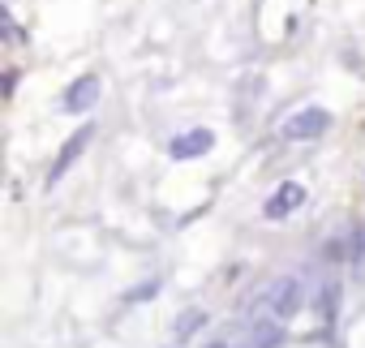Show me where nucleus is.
Listing matches in <instances>:
<instances>
[{"label":"nucleus","instance_id":"nucleus-1","mask_svg":"<svg viewBox=\"0 0 365 348\" xmlns=\"http://www.w3.org/2000/svg\"><path fill=\"white\" fill-rule=\"evenodd\" d=\"M202 146H211V133H190V138H176L172 155H198Z\"/></svg>","mask_w":365,"mask_h":348},{"label":"nucleus","instance_id":"nucleus-2","mask_svg":"<svg viewBox=\"0 0 365 348\" xmlns=\"http://www.w3.org/2000/svg\"><path fill=\"white\" fill-rule=\"evenodd\" d=\"M301 203V185H284V194L279 198H271V207H267V215H284L288 207H297Z\"/></svg>","mask_w":365,"mask_h":348},{"label":"nucleus","instance_id":"nucleus-3","mask_svg":"<svg viewBox=\"0 0 365 348\" xmlns=\"http://www.w3.org/2000/svg\"><path fill=\"white\" fill-rule=\"evenodd\" d=\"M327 125V116L322 112H314V116H297L292 125H288V138H297V133H318Z\"/></svg>","mask_w":365,"mask_h":348},{"label":"nucleus","instance_id":"nucleus-4","mask_svg":"<svg viewBox=\"0 0 365 348\" xmlns=\"http://www.w3.org/2000/svg\"><path fill=\"white\" fill-rule=\"evenodd\" d=\"M91 95H95V78H86V82H82V86H78V91L69 95V108H78V103H86Z\"/></svg>","mask_w":365,"mask_h":348}]
</instances>
